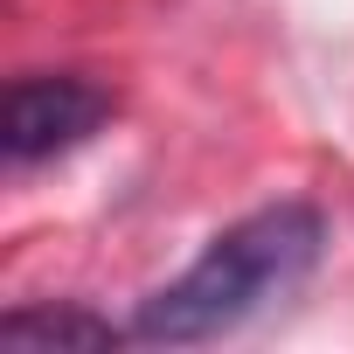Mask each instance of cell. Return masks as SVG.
Returning <instances> with one entry per match:
<instances>
[{
  "instance_id": "7a4b0ae2",
  "label": "cell",
  "mask_w": 354,
  "mask_h": 354,
  "mask_svg": "<svg viewBox=\"0 0 354 354\" xmlns=\"http://www.w3.org/2000/svg\"><path fill=\"white\" fill-rule=\"evenodd\" d=\"M111 118V91L77 77V70H28L8 84V118H0V146L15 167L56 160L70 146H84L97 125Z\"/></svg>"
},
{
  "instance_id": "3957f363",
  "label": "cell",
  "mask_w": 354,
  "mask_h": 354,
  "mask_svg": "<svg viewBox=\"0 0 354 354\" xmlns=\"http://www.w3.org/2000/svg\"><path fill=\"white\" fill-rule=\"evenodd\" d=\"M125 333L84 306H21L0 319V347L8 354H91V347H118Z\"/></svg>"
},
{
  "instance_id": "6da1fadb",
  "label": "cell",
  "mask_w": 354,
  "mask_h": 354,
  "mask_svg": "<svg viewBox=\"0 0 354 354\" xmlns=\"http://www.w3.org/2000/svg\"><path fill=\"white\" fill-rule=\"evenodd\" d=\"M319 243H326V216L313 202L250 209L243 223L216 230L202 243V257L174 285H160L153 299H139V313H132L125 333L132 340H153V347L223 340L243 319H257L264 306H278L285 292H299L306 271L319 264Z\"/></svg>"
}]
</instances>
